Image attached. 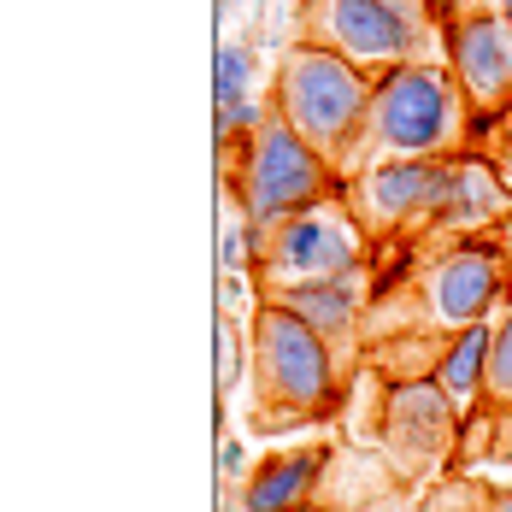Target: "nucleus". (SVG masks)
Returning a JSON list of instances; mask_svg holds the SVG:
<instances>
[{"instance_id":"1","label":"nucleus","mask_w":512,"mask_h":512,"mask_svg":"<svg viewBox=\"0 0 512 512\" xmlns=\"http://www.w3.org/2000/svg\"><path fill=\"white\" fill-rule=\"evenodd\" d=\"M471 112H465V95L454 83L448 65H430V59H412V65H395L377 77L371 89V112L359 124L354 148L342 159V177L354 171H371L383 159H436L448 154L465 136Z\"/></svg>"},{"instance_id":"2","label":"nucleus","mask_w":512,"mask_h":512,"mask_svg":"<svg viewBox=\"0 0 512 512\" xmlns=\"http://www.w3.org/2000/svg\"><path fill=\"white\" fill-rule=\"evenodd\" d=\"M371 77L348 65L342 53L318 48V42H295V48L283 53V65H277V83H271V106H277V118L312 142L318 154L336 165V177H342V159L354 148L359 124H365V112H371Z\"/></svg>"},{"instance_id":"3","label":"nucleus","mask_w":512,"mask_h":512,"mask_svg":"<svg viewBox=\"0 0 512 512\" xmlns=\"http://www.w3.org/2000/svg\"><path fill=\"white\" fill-rule=\"evenodd\" d=\"M330 183H336V165L318 154L312 142H301L283 118H271L248 142L242 165L230 171V195L242 201V224H248L254 259L265 254V242L277 236L283 218L330 201Z\"/></svg>"},{"instance_id":"4","label":"nucleus","mask_w":512,"mask_h":512,"mask_svg":"<svg viewBox=\"0 0 512 512\" xmlns=\"http://www.w3.org/2000/svg\"><path fill=\"white\" fill-rule=\"evenodd\" d=\"M254 371H259V401L271 407L265 424H295L312 412L336 407V359L330 342L295 318L277 301H259L254 312Z\"/></svg>"},{"instance_id":"5","label":"nucleus","mask_w":512,"mask_h":512,"mask_svg":"<svg viewBox=\"0 0 512 512\" xmlns=\"http://www.w3.org/2000/svg\"><path fill=\"white\" fill-rule=\"evenodd\" d=\"M359 254H365V224L354 218L348 201L330 195V201H318L277 224V236L254 259L259 295H283V289H307V283H324V277H348V271H359Z\"/></svg>"},{"instance_id":"6","label":"nucleus","mask_w":512,"mask_h":512,"mask_svg":"<svg viewBox=\"0 0 512 512\" xmlns=\"http://www.w3.org/2000/svg\"><path fill=\"white\" fill-rule=\"evenodd\" d=\"M307 42L383 77L418 59V48L430 42V24H424V0H307Z\"/></svg>"},{"instance_id":"7","label":"nucleus","mask_w":512,"mask_h":512,"mask_svg":"<svg viewBox=\"0 0 512 512\" xmlns=\"http://www.w3.org/2000/svg\"><path fill=\"white\" fill-rule=\"evenodd\" d=\"M448 71L465 95L471 118H495L512 106V30L495 18V6L471 0L448 24Z\"/></svg>"},{"instance_id":"8","label":"nucleus","mask_w":512,"mask_h":512,"mask_svg":"<svg viewBox=\"0 0 512 512\" xmlns=\"http://www.w3.org/2000/svg\"><path fill=\"white\" fill-rule=\"evenodd\" d=\"M501 283H507V259L495 254L489 242H460V248H448V254L418 277V289H424V318L460 336V330L483 324V318L495 312Z\"/></svg>"},{"instance_id":"9","label":"nucleus","mask_w":512,"mask_h":512,"mask_svg":"<svg viewBox=\"0 0 512 512\" xmlns=\"http://www.w3.org/2000/svg\"><path fill=\"white\" fill-rule=\"evenodd\" d=\"M454 424H460V412L442 395L436 377H407V383H395L389 401H383V430H389L395 460L436 465L454 448Z\"/></svg>"},{"instance_id":"10","label":"nucleus","mask_w":512,"mask_h":512,"mask_svg":"<svg viewBox=\"0 0 512 512\" xmlns=\"http://www.w3.org/2000/svg\"><path fill=\"white\" fill-rule=\"evenodd\" d=\"M436 177H442V159H383V165L359 171L342 201L354 206L365 230H395L407 218H424Z\"/></svg>"},{"instance_id":"11","label":"nucleus","mask_w":512,"mask_h":512,"mask_svg":"<svg viewBox=\"0 0 512 512\" xmlns=\"http://www.w3.org/2000/svg\"><path fill=\"white\" fill-rule=\"evenodd\" d=\"M507 206L501 183L489 165H471V159H442V177L430 189V206L418 224H436V230H465V224H483Z\"/></svg>"},{"instance_id":"12","label":"nucleus","mask_w":512,"mask_h":512,"mask_svg":"<svg viewBox=\"0 0 512 512\" xmlns=\"http://www.w3.org/2000/svg\"><path fill=\"white\" fill-rule=\"evenodd\" d=\"M324 465H330V448H295V454L254 465V477L242 483V512H301L324 477Z\"/></svg>"},{"instance_id":"13","label":"nucleus","mask_w":512,"mask_h":512,"mask_svg":"<svg viewBox=\"0 0 512 512\" xmlns=\"http://www.w3.org/2000/svg\"><path fill=\"white\" fill-rule=\"evenodd\" d=\"M277 307H289L295 318H307L324 342L348 336L354 330L359 307H365V271H348V277H324V283H307V289H283V295H265Z\"/></svg>"},{"instance_id":"14","label":"nucleus","mask_w":512,"mask_h":512,"mask_svg":"<svg viewBox=\"0 0 512 512\" xmlns=\"http://www.w3.org/2000/svg\"><path fill=\"white\" fill-rule=\"evenodd\" d=\"M489 348H495V330H489V324H471V330H460V336L442 348V359L430 365V377L442 383V395H448L454 407H465L477 389H489Z\"/></svg>"},{"instance_id":"15","label":"nucleus","mask_w":512,"mask_h":512,"mask_svg":"<svg viewBox=\"0 0 512 512\" xmlns=\"http://www.w3.org/2000/svg\"><path fill=\"white\" fill-rule=\"evenodd\" d=\"M254 83H259V53L248 42H224L218 65H212V106L254 101Z\"/></svg>"},{"instance_id":"16","label":"nucleus","mask_w":512,"mask_h":512,"mask_svg":"<svg viewBox=\"0 0 512 512\" xmlns=\"http://www.w3.org/2000/svg\"><path fill=\"white\" fill-rule=\"evenodd\" d=\"M495 489H483L477 477H448V483H436L430 495H424V507L418 512H495Z\"/></svg>"},{"instance_id":"17","label":"nucleus","mask_w":512,"mask_h":512,"mask_svg":"<svg viewBox=\"0 0 512 512\" xmlns=\"http://www.w3.org/2000/svg\"><path fill=\"white\" fill-rule=\"evenodd\" d=\"M489 395H495V401H512V307H507V318L495 324V348H489Z\"/></svg>"},{"instance_id":"18","label":"nucleus","mask_w":512,"mask_h":512,"mask_svg":"<svg viewBox=\"0 0 512 512\" xmlns=\"http://www.w3.org/2000/svg\"><path fill=\"white\" fill-rule=\"evenodd\" d=\"M218 354H224V371H218V389L230 395V389L242 383V330H236V318H224V324H218Z\"/></svg>"},{"instance_id":"19","label":"nucleus","mask_w":512,"mask_h":512,"mask_svg":"<svg viewBox=\"0 0 512 512\" xmlns=\"http://www.w3.org/2000/svg\"><path fill=\"white\" fill-rule=\"evenodd\" d=\"M218 471H224V483H248V477H254V471H248V442H242V436H224Z\"/></svg>"},{"instance_id":"20","label":"nucleus","mask_w":512,"mask_h":512,"mask_svg":"<svg viewBox=\"0 0 512 512\" xmlns=\"http://www.w3.org/2000/svg\"><path fill=\"white\" fill-rule=\"evenodd\" d=\"M483 6H495V18H501V24L512 30V0H483Z\"/></svg>"},{"instance_id":"21","label":"nucleus","mask_w":512,"mask_h":512,"mask_svg":"<svg viewBox=\"0 0 512 512\" xmlns=\"http://www.w3.org/2000/svg\"><path fill=\"white\" fill-rule=\"evenodd\" d=\"M495 512H512V489H507V495H501V501H495Z\"/></svg>"},{"instance_id":"22","label":"nucleus","mask_w":512,"mask_h":512,"mask_svg":"<svg viewBox=\"0 0 512 512\" xmlns=\"http://www.w3.org/2000/svg\"><path fill=\"white\" fill-rule=\"evenodd\" d=\"M371 512H407V507H371Z\"/></svg>"},{"instance_id":"23","label":"nucleus","mask_w":512,"mask_h":512,"mask_svg":"<svg viewBox=\"0 0 512 512\" xmlns=\"http://www.w3.org/2000/svg\"><path fill=\"white\" fill-rule=\"evenodd\" d=\"M230 6H236V0H230Z\"/></svg>"}]
</instances>
